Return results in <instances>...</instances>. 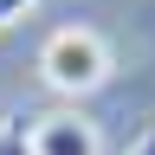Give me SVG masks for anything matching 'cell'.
Here are the masks:
<instances>
[{
	"label": "cell",
	"mask_w": 155,
	"mask_h": 155,
	"mask_svg": "<svg viewBox=\"0 0 155 155\" xmlns=\"http://www.w3.org/2000/svg\"><path fill=\"white\" fill-rule=\"evenodd\" d=\"M39 78L58 91V97H84L110 78V45L104 32L91 26H58L45 45H39Z\"/></svg>",
	"instance_id": "6da1fadb"
},
{
	"label": "cell",
	"mask_w": 155,
	"mask_h": 155,
	"mask_svg": "<svg viewBox=\"0 0 155 155\" xmlns=\"http://www.w3.org/2000/svg\"><path fill=\"white\" fill-rule=\"evenodd\" d=\"M32 155H104V136L91 116L52 110V116H32Z\"/></svg>",
	"instance_id": "7a4b0ae2"
},
{
	"label": "cell",
	"mask_w": 155,
	"mask_h": 155,
	"mask_svg": "<svg viewBox=\"0 0 155 155\" xmlns=\"http://www.w3.org/2000/svg\"><path fill=\"white\" fill-rule=\"evenodd\" d=\"M0 155H32V116H0Z\"/></svg>",
	"instance_id": "3957f363"
},
{
	"label": "cell",
	"mask_w": 155,
	"mask_h": 155,
	"mask_svg": "<svg viewBox=\"0 0 155 155\" xmlns=\"http://www.w3.org/2000/svg\"><path fill=\"white\" fill-rule=\"evenodd\" d=\"M32 7H39V0H0V26H13V19H26Z\"/></svg>",
	"instance_id": "277c9868"
},
{
	"label": "cell",
	"mask_w": 155,
	"mask_h": 155,
	"mask_svg": "<svg viewBox=\"0 0 155 155\" xmlns=\"http://www.w3.org/2000/svg\"><path fill=\"white\" fill-rule=\"evenodd\" d=\"M129 155H155V123H149V129H142V136L129 142Z\"/></svg>",
	"instance_id": "5b68a950"
}]
</instances>
